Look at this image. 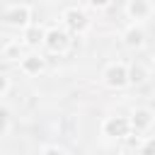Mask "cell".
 Masks as SVG:
<instances>
[{"label": "cell", "mask_w": 155, "mask_h": 155, "mask_svg": "<svg viewBox=\"0 0 155 155\" xmlns=\"http://www.w3.org/2000/svg\"><path fill=\"white\" fill-rule=\"evenodd\" d=\"M19 68H22V73L24 75H29V78H34V75H41L44 70H46V58L41 56V53H27L22 61H19Z\"/></svg>", "instance_id": "ba28073f"}, {"label": "cell", "mask_w": 155, "mask_h": 155, "mask_svg": "<svg viewBox=\"0 0 155 155\" xmlns=\"http://www.w3.org/2000/svg\"><path fill=\"white\" fill-rule=\"evenodd\" d=\"M133 155H143V153H140V150H138V153H133Z\"/></svg>", "instance_id": "d6986e66"}, {"label": "cell", "mask_w": 155, "mask_h": 155, "mask_svg": "<svg viewBox=\"0 0 155 155\" xmlns=\"http://www.w3.org/2000/svg\"><path fill=\"white\" fill-rule=\"evenodd\" d=\"M19 44H22V41H7V44L2 46V61H7V63H12V61H22L24 56H22Z\"/></svg>", "instance_id": "8fae6325"}, {"label": "cell", "mask_w": 155, "mask_h": 155, "mask_svg": "<svg viewBox=\"0 0 155 155\" xmlns=\"http://www.w3.org/2000/svg\"><path fill=\"white\" fill-rule=\"evenodd\" d=\"M124 10H126L128 19H133V22H138V24H140L143 19H148V17L153 15V10H155V7H153V2H150V0H128Z\"/></svg>", "instance_id": "52a82bcc"}, {"label": "cell", "mask_w": 155, "mask_h": 155, "mask_svg": "<svg viewBox=\"0 0 155 155\" xmlns=\"http://www.w3.org/2000/svg\"><path fill=\"white\" fill-rule=\"evenodd\" d=\"M10 90H12V80H10L7 73H2V75H0V97L7 99V97H10Z\"/></svg>", "instance_id": "4fadbf2b"}, {"label": "cell", "mask_w": 155, "mask_h": 155, "mask_svg": "<svg viewBox=\"0 0 155 155\" xmlns=\"http://www.w3.org/2000/svg\"><path fill=\"white\" fill-rule=\"evenodd\" d=\"M102 136L104 138H111V140H121V138H128L133 133L131 128V119L124 116V114H114V116H107L102 121Z\"/></svg>", "instance_id": "3957f363"}, {"label": "cell", "mask_w": 155, "mask_h": 155, "mask_svg": "<svg viewBox=\"0 0 155 155\" xmlns=\"http://www.w3.org/2000/svg\"><path fill=\"white\" fill-rule=\"evenodd\" d=\"M153 68H155V53H153Z\"/></svg>", "instance_id": "ac0fdd59"}, {"label": "cell", "mask_w": 155, "mask_h": 155, "mask_svg": "<svg viewBox=\"0 0 155 155\" xmlns=\"http://www.w3.org/2000/svg\"><path fill=\"white\" fill-rule=\"evenodd\" d=\"M39 155H68V153H65V148H61V145H44Z\"/></svg>", "instance_id": "e0dca14e"}, {"label": "cell", "mask_w": 155, "mask_h": 155, "mask_svg": "<svg viewBox=\"0 0 155 155\" xmlns=\"http://www.w3.org/2000/svg\"><path fill=\"white\" fill-rule=\"evenodd\" d=\"M109 5H111V0H87V7L94 10V12H102V10H107Z\"/></svg>", "instance_id": "2e32d148"}, {"label": "cell", "mask_w": 155, "mask_h": 155, "mask_svg": "<svg viewBox=\"0 0 155 155\" xmlns=\"http://www.w3.org/2000/svg\"><path fill=\"white\" fill-rule=\"evenodd\" d=\"M102 82L109 90H124L126 85H131V80H128V65L121 63V61L107 63L104 70H102Z\"/></svg>", "instance_id": "7a4b0ae2"}, {"label": "cell", "mask_w": 155, "mask_h": 155, "mask_svg": "<svg viewBox=\"0 0 155 155\" xmlns=\"http://www.w3.org/2000/svg\"><path fill=\"white\" fill-rule=\"evenodd\" d=\"M121 39H124V46H128V48H143L145 46V29L138 22H133L124 29Z\"/></svg>", "instance_id": "9c48e42d"}, {"label": "cell", "mask_w": 155, "mask_h": 155, "mask_svg": "<svg viewBox=\"0 0 155 155\" xmlns=\"http://www.w3.org/2000/svg\"><path fill=\"white\" fill-rule=\"evenodd\" d=\"M2 22H5V27H10V29L24 31L27 27H31V7L24 5V2L10 5V7H5V12H2Z\"/></svg>", "instance_id": "277c9868"}, {"label": "cell", "mask_w": 155, "mask_h": 155, "mask_svg": "<svg viewBox=\"0 0 155 155\" xmlns=\"http://www.w3.org/2000/svg\"><path fill=\"white\" fill-rule=\"evenodd\" d=\"M140 153L143 155H155V136H150L140 143Z\"/></svg>", "instance_id": "9a60e30c"}, {"label": "cell", "mask_w": 155, "mask_h": 155, "mask_svg": "<svg viewBox=\"0 0 155 155\" xmlns=\"http://www.w3.org/2000/svg\"><path fill=\"white\" fill-rule=\"evenodd\" d=\"M128 119H131L133 133H143V131H148V128L153 126L155 114H153V109H148V107H136V109L128 114Z\"/></svg>", "instance_id": "8992f818"}, {"label": "cell", "mask_w": 155, "mask_h": 155, "mask_svg": "<svg viewBox=\"0 0 155 155\" xmlns=\"http://www.w3.org/2000/svg\"><path fill=\"white\" fill-rule=\"evenodd\" d=\"M0 119H2V131H0V133H2V138H7V136H10V128H12L10 111H7V109H2V111H0Z\"/></svg>", "instance_id": "5bb4252c"}, {"label": "cell", "mask_w": 155, "mask_h": 155, "mask_svg": "<svg viewBox=\"0 0 155 155\" xmlns=\"http://www.w3.org/2000/svg\"><path fill=\"white\" fill-rule=\"evenodd\" d=\"M128 80H131V85H140L148 80V70L140 63H133V65H128Z\"/></svg>", "instance_id": "7c38bea8"}, {"label": "cell", "mask_w": 155, "mask_h": 155, "mask_svg": "<svg viewBox=\"0 0 155 155\" xmlns=\"http://www.w3.org/2000/svg\"><path fill=\"white\" fill-rule=\"evenodd\" d=\"M70 44H73V39H70V31L65 27H48L46 39H44V48L48 53L63 56V53L70 51Z\"/></svg>", "instance_id": "6da1fadb"}, {"label": "cell", "mask_w": 155, "mask_h": 155, "mask_svg": "<svg viewBox=\"0 0 155 155\" xmlns=\"http://www.w3.org/2000/svg\"><path fill=\"white\" fill-rule=\"evenodd\" d=\"M61 19H63V27H65L68 31H73V34H85V31H90V27H92L90 15H87L82 7H78V5L65 7L63 15H61Z\"/></svg>", "instance_id": "5b68a950"}, {"label": "cell", "mask_w": 155, "mask_h": 155, "mask_svg": "<svg viewBox=\"0 0 155 155\" xmlns=\"http://www.w3.org/2000/svg\"><path fill=\"white\" fill-rule=\"evenodd\" d=\"M46 27L44 24H31V27H27L24 31H22V46H27V48H36L39 44L44 46V39H46Z\"/></svg>", "instance_id": "30bf717a"}]
</instances>
